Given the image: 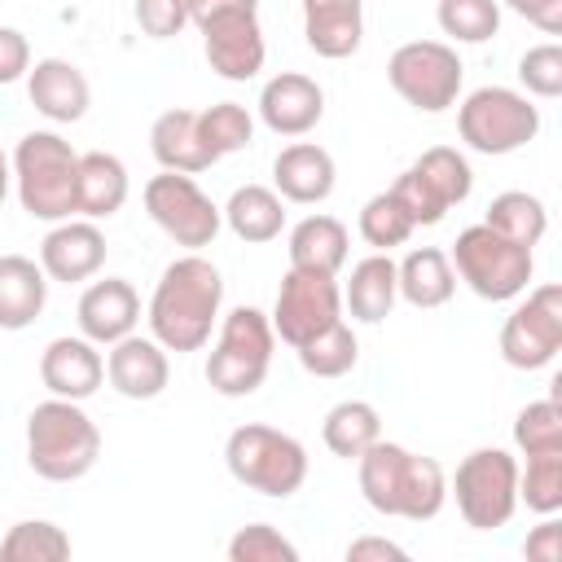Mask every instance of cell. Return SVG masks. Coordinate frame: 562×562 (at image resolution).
Listing matches in <instances>:
<instances>
[{
	"mask_svg": "<svg viewBox=\"0 0 562 562\" xmlns=\"http://www.w3.org/2000/svg\"><path fill=\"white\" fill-rule=\"evenodd\" d=\"M220 303H224V277L211 259H202L198 250L171 259L149 294V334L184 356L211 342V329L220 321Z\"/></svg>",
	"mask_w": 562,
	"mask_h": 562,
	"instance_id": "cell-1",
	"label": "cell"
},
{
	"mask_svg": "<svg viewBox=\"0 0 562 562\" xmlns=\"http://www.w3.org/2000/svg\"><path fill=\"white\" fill-rule=\"evenodd\" d=\"M360 474V496L386 514V518H408V522H430L443 501H448V479L435 457L408 452L404 443L378 439L356 457Z\"/></svg>",
	"mask_w": 562,
	"mask_h": 562,
	"instance_id": "cell-2",
	"label": "cell"
},
{
	"mask_svg": "<svg viewBox=\"0 0 562 562\" xmlns=\"http://www.w3.org/2000/svg\"><path fill=\"white\" fill-rule=\"evenodd\" d=\"M101 457V430L79 400H44L26 417V465L48 483L83 479Z\"/></svg>",
	"mask_w": 562,
	"mask_h": 562,
	"instance_id": "cell-3",
	"label": "cell"
},
{
	"mask_svg": "<svg viewBox=\"0 0 562 562\" xmlns=\"http://www.w3.org/2000/svg\"><path fill=\"white\" fill-rule=\"evenodd\" d=\"M75 180H79V154L57 132H26L13 149V184L18 202L31 220L57 224L75 215Z\"/></svg>",
	"mask_w": 562,
	"mask_h": 562,
	"instance_id": "cell-4",
	"label": "cell"
},
{
	"mask_svg": "<svg viewBox=\"0 0 562 562\" xmlns=\"http://www.w3.org/2000/svg\"><path fill=\"white\" fill-rule=\"evenodd\" d=\"M189 22L202 31V53L220 79L246 83L263 70L259 0H189Z\"/></svg>",
	"mask_w": 562,
	"mask_h": 562,
	"instance_id": "cell-5",
	"label": "cell"
},
{
	"mask_svg": "<svg viewBox=\"0 0 562 562\" xmlns=\"http://www.w3.org/2000/svg\"><path fill=\"white\" fill-rule=\"evenodd\" d=\"M224 465L241 487H250L259 496H272V501H285L307 479V448L294 435L277 430V426L246 422L228 435Z\"/></svg>",
	"mask_w": 562,
	"mask_h": 562,
	"instance_id": "cell-6",
	"label": "cell"
},
{
	"mask_svg": "<svg viewBox=\"0 0 562 562\" xmlns=\"http://www.w3.org/2000/svg\"><path fill=\"white\" fill-rule=\"evenodd\" d=\"M272 347H277L272 321L259 307H233L220 321L215 347L206 356V382H211V391L224 395V400L255 395L263 386V378H268Z\"/></svg>",
	"mask_w": 562,
	"mask_h": 562,
	"instance_id": "cell-7",
	"label": "cell"
},
{
	"mask_svg": "<svg viewBox=\"0 0 562 562\" xmlns=\"http://www.w3.org/2000/svg\"><path fill=\"white\" fill-rule=\"evenodd\" d=\"M452 272L487 303H509L518 299L527 285H531V272H536V259H531V246H518L509 237H501L496 228L487 224H474L465 233H457L452 241Z\"/></svg>",
	"mask_w": 562,
	"mask_h": 562,
	"instance_id": "cell-8",
	"label": "cell"
},
{
	"mask_svg": "<svg viewBox=\"0 0 562 562\" xmlns=\"http://www.w3.org/2000/svg\"><path fill=\"white\" fill-rule=\"evenodd\" d=\"M457 132H461V140L474 154L501 158V154H514V149H522V145L536 140L540 110L522 92L501 88V83H487V88H474L457 105Z\"/></svg>",
	"mask_w": 562,
	"mask_h": 562,
	"instance_id": "cell-9",
	"label": "cell"
},
{
	"mask_svg": "<svg viewBox=\"0 0 562 562\" xmlns=\"http://www.w3.org/2000/svg\"><path fill=\"white\" fill-rule=\"evenodd\" d=\"M457 514L474 531H496L518 509V461L505 448H474L457 461L452 487Z\"/></svg>",
	"mask_w": 562,
	"mask_h": 562,
	"instance_id": "cell-10",
	"label": "cell"
},
{
	"mask_svg": "<svg viewBox=\"0 0 562 562\" xmlns=\"http://www.w3.org/2000/svg\"><path fill=\"white\" fill-rule=\"evenodd\" d=\"M461 75H465V66H461L457 48L443 40H408L386 61L391 88L422 114H443L448 105H457Z\"/></svg>",
	"mask_w": 562,
	"mask_h": 562,
	"instance_id": "cell-11",
	"label": "cell"
},
{
	"mask_svg": "<svg viewBox=\"0 0 562 562\" xmlns=\"http://www.w3.org/2000/svg\"><path fill=\"white\" fill-rule=\"evenodd\" d=\"M145 211H149V220H154L176 246H184V250L211 246L215 233H220V224H224L220 206H215V202L198 189V180L184 176V171H162V176H154V180L145 184Z\"/></svg>",
	"mask_w": 562,
	"mask_h": 562,
	"instance_id": "cell-12",
	"label": "cell"
},
{
	"mask_svg": "<svg viewBox=\"0 0 562 562\" xmlns=\"http://www.w3.org/2000/svg\"><path fill=\"white\" fill-rule=\"evenodd\" d=\"M562 351V285H536L501 325V360L509 369H544Z\"/></svg>",
	"mask_w": 562,
	"mask_h": 562,
	"instance_id": "cell-13",
	"label": "cell"
},
{
	"mask_svg": "<svg viewBox=\"0 0 562 562\" xmlns=\"http://www.w3.org/2000/svg\"><path fill=\"white\" fill-rule=\"evenodd\" d=\"M342 316V285L329 272H307V268H290L281 277L277 303H272V334L290 347L316 338L321 329H329Z\"/></svg>",
	"mask_w": 562,
	"mask_h": 562,
	"instance_id": "cell-14",
	"label": "cell"
},
{
	"mask_svg": "<svg viewBox=\"0 0 562 562\" xmlns=\"http://www.w3.org/2000/svg\"><path fill=\"white\" fill-rule=\"evenodd\" d=\"M105 263V233L97 220H57L40 241V268L48 281L75 285L97 277Z\"/></svg>",
	"mask_w": 562,
	"mask_h": 562,
	"instance_id": "cell-15",
	"label": "cell"
},
{
	"mask_svg": "<svg viewBox=\"0 0 562 562\" xmlns=\"http://www.w3.org/2000/svg\"><path fill=\"white\" fill-rule=\"evenodd\" d=\"M105 382L123 395V400H158L171 382V360H167V347L149 334H127L119 342H110V356H105Z\"/></svg>",
	"mask_w": 562,
	"mask_h": 562,
	"instance_id": "cell-16",
	"label": "cell"
},
{
	"mask_svg": "<svg viewBox=\"0 0 562 562\" xmlns=\"http://www.w3.org/2000/svg\"><path fill=\"white\" fill-rule=\"evenodd\" d=\"M325 114V92L299 70H281L259 92V119L277 136H307Z\"/></svg>",
	"mask_w": 562,
	"mask_h": 562,
	"instance_id": "cell-17",
	"label": "cell"
},
{
	"mask_svg": "<svg viewBox=\"0 0 562 562\" xmlns=\"http://www.w3.org/2000/svg\"><path fill=\"white\" fill-rule=\"evenodd\" d=\"M79 334L97 347H110L127 334H136V321H140V294L132 290L127 277H105V281H92L83 294H79Z\"/></svg>",
	"mask_w": 562,
	"mask_h": 562,
	"instance_id": "cell-18",
	"label": "cell"
},
{
	"mask_svg": "<svg viewBox=\"0 0 562 562\" xmlns=\"http://www.w3.org/2000/svg\"><path fill=\"white\" fill-rule=\"evenodd\" d=\"M40 382L57 400H88L105 382V360H101L97 342H88L83 334L79 338L61 334L40 351Z\"/></svg>",
	"mask_w": 562,
	"mask_h": 562,
	"instance_id": "cell-19",
	"label": "cell"
},
{
	"mask_svg": "<svg viewBox=\"0 0 562 562\" xmlns=\"http://www.w3.org/2000/svg\"><path fill=\"white\" fill-rule=\"evenodd\" d=\"M26 97L53 123H79L88 114V105H92L88 75L66 57H40L26 70Z\"/></svg>",
	"mask_w": 562,
	"mask_h": 562,
	"instance_id": "cell-20",
	"label": "cell"
},
{
	"mask_svg": "<svg viewBox=\"0 0 562 562\" xmlns=\"http://www.w3.org/2000/svg\"><path fill=\"white\" fill-rule=\"evenodd\" d=\"M334 158L325 145L316 140H294L285 145L277 158H272V184L285 202H299V206H316L334 193Z\"/></svg>",
	"mask_w": 562,
	"mask_h": 562,
	"instance_id": "cell-21",
	"label": "cell"
},
{
	"mask_svg": "<svg viewBox=\"0 0 562 562\" xmlns=\"http://www.w3.org/2000/svg\"><path fill=\"white\" fill-rule=\"evenodd\" d=\"M303 40L316 57H351L364 40V0H303Z\"/></svg>",
	"mask_w": 562,
	"mask_h": 562,
	"instance_id": "cell-22",
	"label": "cell"
},
{
	"mask_svg": "<svg viewBox=\"0 0 562 562\" xmlns=\"http://www.w3.org/2000/svg\"><path fill=\"white\" fill-rule=\"evenodd\" d=\"M149 149L158 158L162 171H184V176H198L215 162V154L206 149L202 132H198V110H162L149 127Z\"/></svg>",
	"mask_w": 562,
	"mask_h": 562,
	"instance_id": "cell-23",
	"label": "cell"
},
{
	"mask_svg": "<svg viewBox=\"0 0 562 562\" xmlns=\"http://www.w3.org/2000/svg\"><path fill=\"white\" fill-rule=\"evenodd\" d=\"M127 167L105 154V149H92V154H79V180H75V215L83 220H110L114 211H123L127 202Z\"/></svg>",
	"mask_w": 562,
	"mask_h": 562,
	"instance_id": "cell-24",
	"label": "cell"
},
{
	"mask_svg": "<svg viewBox=\"0 0 562 562\" xmlns=\"http://www.w3.org/2000/svg\"><path fill=\"white\" fill-rule=\"evenodd\" d=\"M48 303V277L26 255H0V329H26Z\"/></svg>",
	"mask_w": 562,
	"mask_h": 562,
	"instance_id": "cell-25",
	"label": "cell"
},
{
	"mask_svg": "<svg viewBox=\"0 0 562 562\" xmlns=\"http://www.w3.org/2000/svg\"><path fill=\"white\" fill-rule=\"evenodd\" d=\"M395 299H400L395 259H391L386 250H373L369 259H360V263L351 268L347 285H342V307H347L356 321H364V325L386 321L391 307H395Z\"/></svg>",
	"mask_w": 562,
	"mask_h": 562,
	"instance_id": "cell-26",
	"label": "cell"
},
{
	"mask_svg": "<svg viewBox=\"0 0 562 562\" xmlns=\"http://www.w3.org/2000/svg\"><path fill=\"white\" fill-rule=\"evenodd\" d=\"M395 285H400L404 303L426 312V307H443L452 299L457 272H452V259L439 246H417L395 263Z\"/></svg>",
	"mask_w": 562,
	"mask_h": 562,
	"instance_id": "cell-27",
	"label": "cell"
},
{
	"mask_svg": "<svg viewBox=\"0 0 562 562\" xmlns=\"http://www.w3.org/2000/svg\"><path fill=\"white\" fill-rule=\"evenodd\" d=\"M220 215L233 228V237L263 246V241L281 237V228H285V198L268 184H241V189H233V198Z\"/></svg>",
	"mask_w": 562,
	"mask_h": 562,
	"instance_id": "cell-28",
	"label": "cell"
},
{
	"mask_svg": "<svg viewBox=\"0 0 562 562\" xmlns=\"http://www.w3.org/2000/svg\"><path fill=\"white\" fill-rule=\"evenodd\" d=\"M347 224L334 215H307L290 228V268H307V272H329L338 277V268L347 263Z\"/></svg>",
	"mask_w": 562,
	"mask_h": 562,
	"instance_id": "cell-29",
	"label": "cell"
},
{
	"mask_svg": "<svg viewBox=\"0 0 562 562\" xmlns=\"http://www.w3.org/2000/svg\"><path fill=\"white\" fill-rule=\"evenodd\" d=\"M321 439H325V448H329L334 457L356 461L369 443L382 439V417H378V408H373L369 400H342V404H334V408L325 413Z\"/></svg>",
	"mask_w": 562,
	"mask_h": 562,
	"instance_id": "cell-30",
	"label": "cell"
},
{
	"mask_svg": "<svg viewBox=\"0 0 562 562\" xmlns=\"http://www.w3.org/2000/svg\"><path fill=\"white\" fill-rule=\"evenodd\" d=\"M408 171L422 180V189H426L443 211L461 206V202L470 198V189H474V171H470L465 154H457L452 145H430Z\"/></svg>",
	"mask_w": 562,
	"mask_h": 562,
	"instance_id": "cell-31",
	"label": "cell"
},
{
	"mask_svg": "<svg viewBox=\"0 0 562 562\" xmlns=\"http://www.w3.org/2000/svg\"><path fill=\"white\" fill-rule=\"evenodd\" d=\"M487 228H496L501 237L518 241V246H536L549 228V211L536 193H522V189H509V193H496L492 206H487Z\"/></svg>",
	"mask_w": 562,
	"mask_h": 562,
	"instance_id": "cell-32",
	"label": "cell"
},
{
	"mask_svg": "<svg viewBox=\"0 0 562 562\" xmlns=\"http://www.w3.org/2000/svg\"><path fill=\"white\" fill-rule=\"evenodd\" d=\"M294 351H299V364H303L312 378H342V373H351L356 360H360V342H356V334H351V325H347L342 316H338L329 329H321L316 338L299 342Z\"/></svg>",
	"mask_w": 562,
	"mask_h": 562,
	"instance_id": "cell-33",
	"label": "cell"
},
{
	"mask_svg": "<svg viewBox=\"0 0 562 562\" xmlns=\"http://www.w3.org/2000/svg\"><path fill=\"white\" fill-rule=\"evenodd\" d=\"M70 558V536L48 518H22L0 540V562H61Z\"/></svg>",
	"mask_w": 562,
	"mask_h": 562,
	"instance_id": "cell-34",
	"label": "cell"
},
{
	"mask_svg": "<svg viewBox=\"0 0 562 562\" xmlns=\"http://www.w3.org/2000/svg\"><path fill=\"white\" fill-rule=\"evenodd\" d=\"M198 132H202L206 149L215 154V162H220V158H228V154H237L255 140V119L237 101H215L198 114Z\"/></svg>",
	"mask_w": 562,
	"mask_h": 562,
	"instance_id": "cell-35",
	"label": "cell"
},
{
	"mask_svg": "<svg viewBox=\"0 0 562 562\" xmlns=\"http://www.w3.org/2000/svg\"><path fill=\"white\" fill-rule=\"evenodd\" d=\"M435 22L457 44H487L501 31V0H439Z\"/></svg>",
	"mask_w": 562,
	"mask_h": 562,
	"instance_id": "cell-36",
	"label": "cell"
},
{
	"mask_svg": "<svg viewBox=\"0 0 562 562\" xmlns=\"http://www.w3.org/2000/svg\"><path fill=\"white\" fill-rule=\"evenodd\" d=\"M360 237L373 246V250H395L413 237V220L408 211L400 206V198L386 189V193H373L364 206H360Z\"/></svg>",
	"mask_w": 562,
	"mask_h": 562,
	"instance_id": "cell-37",
	"label": "cell"
},
{
	"mask_svg": "<svg viewBox=\"0 0 562 562\" xmlns=\"http://www.w3.org/2000/svg\"><path fill=\"white\" fill-rule=\"evenodd\" d=\"M514 443L522 457L536 452H562V400H531L514 417Z\"/></svg>",
	"mask_w": 562,
	"mask_h": 562,
	"instance_id": "cell-38",
	"label": "cell"
},
{
	"mask_svg": "<svg viewBox=\"0 0 562 562\" xmlns=\"http://www.w3.org/2000/svg\"><path fill=\"white\" fill-rule=\"evenodd\" d=\"M518 501L540 518L562 509V452L527 457V470H518Z\"/></svg>",
	"mask_w": 562,
	"mask_h": 562,
	"instance_id": "cell-39",
	"label": "cell"
},
{
	"mask_svg": "<svg viewBox=\"0 0 562 562\" xmlns=\"http://www.w3.org/2000/svg\"><path fill=\"white\" fill-rule=\"evenodd\" d=\"M228 562H299V549L272 522H246L228 540Z\"/></svg>",
	"mask_w": 562,
	"mask_h": 562,
	"instance_id": "cell-40",
	"label": "cell"
},
{
	"mask_svg": "<svg viewBox=\"0 0 562 562\" xmlns=\"http://www.w3.org/2000/svg\"><path fill=\"white\" fill-rule=\"evenodd\" d=\"M518 79H522V88H527L531 97H540V101L562 97V48H558V44H536V48H527L522 61H518Z\"/></svg>",
	"mask_w": 562,
	"mask_h": 562,
	"instance_id": "cell-41",
	"label": "cell"
},
{
	"mask_svg": "<svg viewBox=\"0 0 562 562\" xmlns=\"http://www.w3.org/2000/svg\"><path fill=\"white\" fill-rule=\"evenodd\" d=\"M136 26L149 40H176L189 26V0H136Z\"/></svg>",
	"mask_w": 562,
	"mask_h": 562,
	"instance_id": "cell-42",
	"label": "cell"
},
{
	"mask_svg": "<svg viewBox=\"0 0 562 562\" xmlns=\"http://www.w3.org/2000/svg\"><path fill=\"white\" fill-rule=\"evenodd\" d=\"M391 193H395V198H400V206L408 211L413 228H422V224L430 228V224H439V220L448 215V211H443V206H439V202H435V198H430V193L422 189V180H417L413 171H404V176H400V180L391 184Z\"/></svg>",
	"mask_w": 562,
	"mask_h": 562,
	"instance_id": "cell-43",
	"label": "cell"
},
{
	"mask_svg": "<svg viewBox=\"0 0 562 562\" xmlns=\"http://www.w3.org/2000/svg\"><path fill=\"white\" fill-rule=\"evenodd\" d=\"M31 70V44L18 26H0V83H13Z\"/></svg>",
	"mask_w": 562,
	"mask_h": 562,
	"instance_id": "cell-44",
	"label": "cell"
},
{
	"mask_svg": "<svg viewBox=\"0 0 562 562\" xmlns=\"http://www.w3.org/2000/svg\"><path fill=\"white\" fill-rule=\"evenodd\" d=\"M522 553H527L531 562H558V558H562V522H558L553 514H544V522L531 527Z\"/></svg>",
	"mask_w": 562,
	"mask_h": 562,
	"instance_id": "cell-45",
	"label": "cell"
},
{
	"mask_svg": "<svg viewBox=\"0 0 562 562\" xmlns=\"http://www.w3.org/2000/svg\"><path fill=\"white\" fill-rule=\"evenodd\" d=\"M501 4L527 18L531 26H540L544 35H562V0H501Z\"/></svg>",
	"mask_w": 562,
	"mask_h": 562,
	"instance_id": "cell-46",
	"label": "cell"
},
{
	"mask_svg": "<svg viewBox=\"0 0 562 562\" xmlns=\"http://www.w3.org/2000/svg\"><path fill=\"white\" fill-rule=\"evenodd\" d=\"M404 544L386 540V536H360L347 544V562H404Z\"/></svg>",
	"mask_w": 562,
	"mask_h": 562,
	"instance_id": "cell-47",
	"label": "cell"
},
{
	"mask_svg": "<svg viewBox=\"0 0 562 562\" xmlns=\"http://www.w3.org/2000/svg\"><path fill=\"white\" fill-rule=\"evenodd\" d=\"M9 180H13V162H9L4 149H0V202H4V193H9Z\"/></svg>",
	"mask_w": 562,
	"mask_h": 562,
	"instance_id": "cell-48",
	"label": "cell"
}]
</instances>
